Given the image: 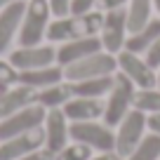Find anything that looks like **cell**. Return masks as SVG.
Returning <instances> with one entry per match:
<instances>
[{"instance_id":"cell-1","label":"cell","mask_w":160,"mask_h":160,"mask_svg":"<svg viewBox=\"0 0 160 160\" xmlns=\"http://www.w3.org/2000/svg\"><path fill=\"white\" fill-rule=\"evenodd\" d=\"M104 12L101 10H90L85 14H68V17H57L47 26L45 40L50 42H66L75 38H87V35H99Z\"/></svg>"},{"instance_id":"cell-11","label":"cell","mask_w":160,"mask_h":160,"mask_svg":"<svg viewBox=\"0 0 160 160\" xmlns=\"http://www.w3.org/2000/svg\"><path fill=\"white\" fill-rule=\"evenodd\" d=\"M42 146H45V130L35 127L31 132H24V134H17L12 139L0 141V160H19L24 155L33 153V151L42 148Z\"/></svg>"},{"instance_id":"cell-17","label":"cell","mask_w":160,"mask_h":160,"mask_svg":"<svg viewBox=\"0 0 160 160\" xmlns=\"http://www.w3.org/2000/svg\"><path fill=\"white\" fill-rule=\"evenodd\" d=\"M61 80H66V78H64V66H59V64L31 68V71H19V82L33 87V90H45V87L57 85Z\"/></svg>"},{"instance_id":"cell-9","label":"cell","mask_w":160,"mask_h":160,"mask_svg":"<svg viewBox=\"0 0 160 160\" xmlns=\"http://www.w3.org/2000/svg\"><path fill=\"white\" fill-rule=\"evenodd\" d=\"M45 115H47V108H42L40 104H31L26 108L2 118L0 120V141L12 139L17 134H24V132H31L35 127H42Z\"/></svg>"},{"instance_id":"cell-21","label":"cell","mask_w":160,"mask_h":160,"mask_svg":"<svg viewBox=\"0 0 160 160\" xmlns=\"http://www.w3.org/2000/svg\"><path fill=\"white\" fill-rule=\"evenodd\" d=\"M127 26L130 33L144 28L151 19H153V0H130L127 2Z\"/></svg>"},{"instance_id":"cell-16","label":"cell","mask_w":160,"mask_h":160,"mask_svg":"<svg viewBox=\"0 0 160 160\" xmlns=\"http://www.w3.org/2000/svg\"><path fill=\"white\" fill-rule=\"evenodd\" d=\"M35 92L38 90H33L28 85H21V82L7 87L2 92V97H0V120L17 113V111H21V108H26L31 104H35Z\"/></svg>"},{"instance_id":"cell-13","label":"cell","mask_w":160,"mask_h":160,"mask_svg":"<svg viewBox=\"0 0 160 160\" xmlns=\"http://www.w3.org/2000/svg\"><path fill=\"white\" fill-rule=\"evenodd\" d=\"M101 40L99 35H87V38H75V40H66L57 47V64L59 66H68L75 61L85 59V57L101 52Z\"/></svg>"},{"instance_id":"cell-30","label":"cell","mask_w":160,"mask_h":160,"mask_svg":"<svg viewBox=\"0 0 160 160\" xmlns=\"http://www.w3.org/2000/svg\"><path fill=\"white\" fill-rule=\"evenodd\" d=\"M127 2H130V0H99L97 5H99V10H101V12H106V10H118V7H127Z\"/></svg>"},{"instance_id":"cell-33","label":"cell","mask_w":160,"mask_h":160,"mask_svg":"<svg viewBox=\"0 0 160 160\" xmlns=\"http://www.w3.org/2000/svg\"><path fill=\"white\" fill-rule=\"evenodd\" d=\"M12 2H21V0H0V10L7 7V5H12Z\"/></svg>"},{"instance_id":"cell-35","label":"cell","mask_w":160,"mask_h":160,"mask_svg":"<svg viewBox=\"0 0 160 160\" xmlns=\"http://www.w3.org/2000/svg\"><path fill=\"white\" fill-rule=\"evenodd\" d=\"M155 75H158V87H160V66L155 68Z\"/></svg>"},{"instance_id":"cell-22","label":"cell","mask_w":160,"mask_h":160,"mask_svg":"<svg viewBox=\"0 0 160 160\" xmlns=\"http://www.w3.org/2000/svg\"><path fill=\"white\" fill-rule=\"evenodd\" d=\"M125 160H160V134L146 132V137L134 146Z\"/></svg>"},{"instance_id":"cell-20","label":"cell","mask_w":160,"mask_h":160,"mask_svg":"<svg viewBox=\"0 0 160 160\" xmlns=\"http://www.w3.org/2000/svg\"><path fill=\"white\" fill-rule=\"evenodd\" d=\"M111 85H113V75H104V78H90V80H78L71 82L73 97H90V99H104L108 94Z\"/></svg>"},{"instance_id":"cell-28","label":"cell","mask_w":160,"mask_h":160,"mask_svg":"<svg viewBox=\"0 0 160 160\" xmlns=\"http://www.w3.org/2000/svg\"><path fill=\"white\" fill-rule=\"evenodd\" d=\"M99 0H71V14H85V12L94 10Z\"/></svg>"},{"instance_id":"cell-29","label":"cell","mask_w":160,"mask_h":160,"mask_svg":"<svg viewBox=\"0 0 160 160\" xmlns=\"http://www.w3.org/2000/svg\"><path fill=\"white\" fill-rule=\"evenodd\" d=\"M19 160H54V153H52L50 148H38V151H33V153H28V155H24V158H19Z\"/></svg>"},{"instance_id":"cell-32","label":"cell","mask_w":160,"mask_h":160,"mask_svg":"<svg viewBox=\"0 0 160 160\" xmlns=\"http://www.w3.org/2000/svg\"><path fill=\"white\" fill-rule=\"evenodd\" d=\"M148 132L160 134V113H151L148 115Z\"/></svg>"},{"instance_id":"cell-26","label":"cell","mask_w":160,"mask_h":160,"mask_svg":"<svg viewBox=\"0 0 160 160\" xmlns=\"http://www.w3.org/2000/svg\"><path fill=\"white\" fill-rule=\"evenodd\" d=\"M47 5H50L52 19H57V17H68L71 14V0H47Z\"/></svg>"},{"instance_id":"cell-10","label":"cell","mask_w":160,"mask_h":160,"mask_svg":"<svg viewBox=\"0 0 160 160\" xmlns=\"http://www.w3.org/2000/svg\"><path fill=\"white\" fill-rule=\"evenodd\" d=\"M10 61L17 71H31L42 66L57 64V47L54 45H31V47H17L10 52Z\"/></svg>"},{"instance_id":"cell-7","label":"cell","mask_w":160,"mask_h":160,"mask_svg":"<svg viewBox=\"0 0 160 160\" xmlns=\"http://www.w3.org/2000/svg\"><path fill=\"white\" fill-rule=\"evenodd\" d=\"M127 35H130V26H127V10L118 7V10H106L104 12V21H101V31H99V40L104 52L118 54L125 50Z\"/></svg>"},{"instance_id":"cell-34","label":"cell","mask_w":160,"mask_h":160,"mask_svg":"<svg viewBox=\"0 0 160 160\" xmlns=\"http://www.w3.org/2000/svg\"><path fill=\"white\" fill-rule=\"evenodd\" d=\"M153 12L158 14V19H160V0H153Z\"/></svg>"},{"instance_id":"cell-36","label":"cell","mask_w":160,"mask_h":160,"mask_svg":"<svg viewBox=\"0 0 160 160\" xmlns=\"http://www.w3.org/2000/svg\"><path fill=\"white\" fill-rule=\"evenodd\" d=\"M5 90H7V87H5V85H0V97H2V92H5Z\"/></svg>"},{"instance_id":"cell-12","label":"cell","mask_w":160,"mask_h":160,"mask_svg":"<svg viewBox=\"0 0 160 160\" xmlns=\"http://www.w3.org/2000/svg\"><path fill=\"white\" fill-rule=\"evenodd\" d=\"M42 130H45V148H50L54 155L71 141V120L66 118V113L61 108L47 111Z\"/></svg>"},{"instance_id":"cell-14","label":"cell","mask_w":160,"mask_h":160,"mask_svg":"<svg viewBox=\"0 0 160 160\" xmlns=\"http://www.w3.org/2000/svg\"><path fill=\"white\" fill-rule=\"evenodd\" d=\"M26 10V0L21 2H12V5L0 10V54L10 50V45L14 42L17 33L21 26V17Z\"/></svg>"},{"instance_id":"cell-24","label":"cell","mask_w":160,"mask_h":160,"mask_svg":"<svg viewBox=\"0 0 160 160\" xmlns=\"http://www.w3.org/2000/svg\"><path fill=\"white\" fill-rule=\"evenodd\" d=\"M94 155V151L85 144H78V141H68L59 153L54 155V160H90Z\"/></svg>"},{"instance_id":"cell-6","label":"cell","mask_w":160,"mask_h":160,"mask_svg":"<svg viewBox=\"0 0 160 160\" xmlns=\"http://www.w3.org/2000/svg\"><path fill=\"white\" fill-rule=\"evenodd\" d=\"M113 130H115V153L127 158L148 132V115L139 108H132Z\"/></svg>"},{"instance_id":"cell-15","label":"cell","mask_w":160,"mask_h":160,"mask_svg":"<svg viewBox=\"0 0 160 160\" xmlns=\"http://www.w3.org/2000/svg\"><path fill=\"white\" fill-rule=\"evenodd\" d=\"M71 122H85V120H101L104 118V99L90 97H71L61 108Z\"/></svg>"},{"instance_id":"cell-4","label":"cell","mask_w":160,"mask_h":160,"mask_svg":"<svg viewBox=\"0 0 160 160\" xmlns=\"http://www.w3.org/2000/svg\"><path fill=\"white\" fill-rule=\"evenodd\" d=\"M115 73H118V57L111 54V52H104V50L75 61V64L64 66V78L68 82L90 80V78H104V75H115Z\"/></svg>"},{"instance_id":"cell-31","label":"cell","mask_w":160,"mask_h":160,"mask_svg":"<svg viewBox=\"0 0 160 160\" xmlns=\"http://www.w3.org/2000/svg\"><path fill=\"white\" fill-rule=\"evenodd\" d=\"M90 160H125L122 155H118L115 151H106V153H94Z\"/></svg>"},{"instance_id":"cell-2","label":"cell","mask_w":160,"mask_h":160,"mask_svg":"<svg viewBox=\"0 0 160 160\" xmlns=\"http://www.w3.org/2000/svg\"><path fill=\"white\" fill-rule=\"evenodd\" d=\"M50 21H52V12H50L47 0H26V10H24V17H21L19 33H17L19 47L42 45Z\"/></svg>"},{"instance_id":"cell-23","label":"cell","mask_w":160,"mask_h":160,"mask_svg":"<svg viewBox=\"0 0 160 160\" xmlns=\"http://www.w3.org/2000/svg\"><path fill=\"white\" fill-rule=\"evenodd\" d=\"M134 108L144 111L146 115L160 113V87H151V90H137Z\"/></svg>"},{"instance_id":"cell-18","label":"cell","mask_w":160,"mask_h":160,"mask_svg":"<svg viewBox=\"0 0 160 160\" xmlns=\"http://www.w3.org/2000/svg\"><path fill=\"white\" fill-rule=\"evenodd\" d=\"M73 97V90H71L68 80H61L57 85H50L45 90L35 92V104H40L42 108H64V104Z\"/></svg>"},{"instance_id":"cell-27","label":"cell","mask_w":160,"mask_h":160,"mask_svg":"<svg viewBox=\"0 0 160 160\" xmlns=\"http://www.w3.org/2000/svg\"><path fill=\"white\" fill-rule=\"evenodd\" d=\"M144 59L148 61L153 68H158V66H160V35L153 40V45H151L148 50L144 52Z\"/></svg>"},{"instance_id":"cell-5","label":"cell","mask_w":160,"mask_h":160,"mask_svg":"<svg viewBox=\"0 0 160 160\" xmlns=\"http://www.w3.org/2000/svg\"><path fill=\"white\" fill-rule=\"evenodd\" d=\"M71 141L90 146L94 153H106L115 151V130L108 127L104 120L71 122Z\"/></svg>"},{"instance_id":"cell-25","label":"cell","mask_w":160,"mask_h":160,"mask_svg":"<svg viewBox=\"0 0 160 160\" xmlns=\"http://www.w3.org/2000/svg\"><path fill=\"white\" fill-rule=\"evenodd\" d=\"M19 82V71L12 66L10 59H2L0 57V85H5V87H12Z\"/></svg>"},{"instance_id":"cell-3","label":"cell","mask_w":160,"mask_h":160,"mask_svg":"<svg viewBox=\"0 0 160 160\" xmlns=\"http://www.w3.org/2000/svg\"><path fill=\"white\" fill-rule=\"evenodd\" d=\"M134 97H137V87L132 85V80L127 75H122L118 71L113 75V85H111L108 94L104 97V118L101 120L108 127H115L134 108Z\"/></svg>"},{"instance_id":"cell-8","label":"cell","mask_w":160,"mask_h":160,"mask_svg":"<svg viewBox=\"0 0 160 160\" xmlns=\"http://www.w3.org/2000/svg\"><path fill=\"white\" fill-rule=\"evenodd\" d=\"M118 71L122 75L132 80V85L137 90H151V87H158V75L155 68L144 59V54H134V52H118Z\"/></svg>"},{"instance_id":"cell-19","label":"cell","mask_w":160,"mask_h":160,"mask_svg":"<svg viewBox=\"0 0 160 160\" xmlns=\"http://www.w3.org/2000/svg\"><path fill=\"white\" fill-rule=\"evenodd\" d=\"M160 35V19L153 17L144 28L134 31V33L127 35V42H125V50L127 52H134V54H144L151 45H153V40Z\"/></svg>"}]
</instances>
